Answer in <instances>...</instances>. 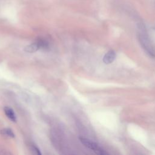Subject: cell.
<instances>
[{"instance_id":"obj_1","label":"cell","mask_w":155,"mask_h":155,"mask_svg":"<svg viewBox=\"0 0 155 155\" xmlns=\"http://www.w3.org/2000/svg\"><path fill=\"white\" fill-rule=\"evenodd\" d=\"M139 38L142 45L143 46L144 49L146 50V51L148 53V54L153 56H155V48H154L153 45L150 42L147 35L145 33V31H142V29H140Z\"/></svg>"},{"instance_id":"obj_2","label":"cell","mask_w":155,"mask_h":155,"mask_svg":"<svg viewBox=\"0 0 155 155\" xmlns=\"http://www.w3.org/2000/svg\"><path fill=\"white\" fill-rule=\"evenodd\" d=\"M79 140L81 141V142L87 148L93 150L94 152H95L96 154H101V155H104V154H107L102 148H101L96 143L88 140L87 139L85 138H83V137H79Z\"/></svg>"},{"instance_id":"obj_3","label":"cell","mask_w":155,"mask_h":155,"mask_svg":"<svg viewBox=\"0 0 155 155\" xmlns=\"http://www.w3.org/2000/svg\"><path fill=\"white\" fill-rule=\"evenodd\" d=\"M47 44L43 40H39L37 42L32 43L24 48V51L28 53H33L41 48H47Z\"/></svg>"},{"instance_id":"obj_4","label":"cell","mask_w":155,"mask_h":155,"mask_svg":"<svg viewBox=\"0 0 155 155\" xmlns=\"http://www.w3.org/2000/svg\"><path fill=\"white\" fill-rule=\"evenodd\" d=\"M116 58V53L113 50H110L108 51L103 58V61L106 64L112 63Z\"/></svg>"},{"instance_id":"obj_5","label":"cell","mask_w":155,"mask_h":155,"mask_svg":"<svg viewBox=\"0 0 155 155\" xmlns=\"http://www.w3.org/2000/svg\"><path fill=\"white\" fill-rule=\"evenodd\" d=\"M4 113L6 115V116L12 122H16V120H17V119H16V116L13 111V110L10 108V107H5L4 108Z\"/></svg>"},{"instance_id":"obj_6","label":"cell","mask_w":155,"mask_h":155,"mask_svg":"<svg viewBox=\"0 0 155 155\" xmlns=\"http://www.w3.org/2000/svg\"><path fill=\"white\" fill-rule=\"evenodd\" d=\"M0 134L7 138H13L15 137V134L13 132V131L8 128H5L0 130Z\"/></svg>"},{"instance_id":"obj_7","label":"cell","mask_w":155,"mask_h":155,"mask_svg":"<svg viewBox=\"0 0 155 155\" xmlns=\"http://www.w3.org/2000/svg\"><path fill=\"white\" fill-rule=\"evenodd\" d=\"M31 151L35 153V154H41V152L39 151V150L38 148L37 147L35 146L34 145H31Z\"/></svg>"}]
</instances>
